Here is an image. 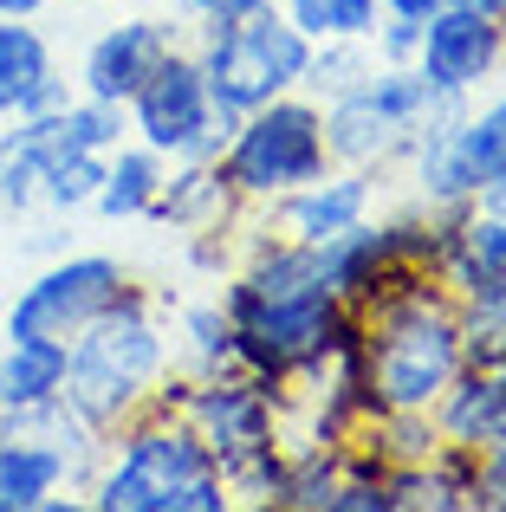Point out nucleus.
I'll return each instance as SVG.
<instances>
[{"label":"nucleus","mask_w":506,"mask_h":512,"mask_svg":"<svg viewBox=\"0 0 506 512\" xmlns=\"http://www.w3.org/2000/svg\"><path fill=\"white\" fill-rule=\"evenodd\" d=\"M169 370V344L156 331L150 305L137 292H117L72 344H65V389L59 396L85 415L91 428H117L137 402H150V389Z\"/></svg>","instance_id":"1"},{"label":"nucleus","mask_w":506,"mask_h":512,"mask_svg":"<svg viewBox=\"0 0 506 512\" xmlns=\"http://www.w3.org/2000/svg\"><path fill=\"white\" fill-rule=\"evenodd\" d=\"M364 370H370L377 409H422L429 415L461 370V312L448 299H435L429 286H409L403 299L383 292L377 325L364 338Z\"/></svg>","instance_id":"2"},{"label":"nucleus","mask_w":506,"mask_h":512,"mask_svg":"<svg viewBox=\"0 0 506 512\" xmlns=\"http://www.w3.org/2000/svg\"><path fill=\"white\" fill-rule=\"evenodd\" d=\"M91 500L104 512H228V474L208 454V441L189 422H150L130 428L111 474L91 480Z\"/></svg>","instance_id":"3"},{"label":"nucleus","mask_w":506,"mask_h":512,"mask_svg":"<svg viewBox=\"0 0 506 512\" xmlns=\"http://www.w3.org/2000/svg\"><path fill=\"white\" fill-rule=\"evenodd\" d=\"M228 325H234V357L253 376H292V370H325L331 350L351 344L357 318L331 286H305V292H253L234 279L228 286Z\"/></svg>","instance_id":"4"},{"label":"nucleus","mask_w":506,"mask_h":512,"mask_svg":"<svg viewBox=\"0 0 506 512\" xmlns=\"http://www.w3.org/2000/svg\"><path fill=\"white\" fill-rule=\"evenodd\" d=\"M195 65H202V85L215 98V111L241 124L247 111H260V104H273V98L305 85L312 39L286 13H273V0H266V7L241 13V20H208Z\"/></svg>","instance_id":"5"},{"label":"nucleus","mask_w":506,"mask_h":512,"mask_svg":"<svg viewBox=\"0 0 506 512\" xmlns=\"http://www.w3.org/2000/svg\"><path fill=\"white\" fill-rule=\"evenodd\" d=\"M98 461V428L65 396L0 415V512H39L59 487H85Z\"/></svg>","instance_id":"6"},{"label":"nucleus","mask_w":506,"mask_h":512,"mask_svg":"<svg viewBox=\"0 0 506 512\" xmlns=\"http://www.w3.org/2000/svg\"><path fill=\"white\" fill-rule=\"evenodd\" d=\"M461 98H442L416 65H370L351 91H338L325 111V150L351 169H370L383 156H403L409 143L422 137L435 111H448Z\"/></svg>","instance_id":"7"},{"label":"nucleus","mask_w":506,"mask_h":512,"mask_svg":"<svg viewBox=\"0 0 506 512\" xmlns=\"http://www.w3.org/2000/svg\"><path fill=\"white\" fill-rule=\"evenodd\" d=\"M221 150H228V163H221L228 188L234 195H260V201L286 195V188H305L331 169L325 111L312 98H292V91L260 104V111H247Z\"/></svg>","instance_id":"8"},{"label":"nucleus","mask_w":506,"mask_h":512,"mask_svg":"<svg viewBox=\"0 0 506 512\" xmlns=\"http://www.w3.org/2000/svg\"><path fill=\"white\" fill-rule=\"evenodd\" d=\"M124 111H130L137 143L163 150L169 163H215L221 143L234 137V117L215 111V98H208V85H202V65H195V52H182V46L156 65L150 85H143Z\"/></svg>","instance_id":"9"},{"label":"nucleus","mask_w":506,"mask_h":512,"mask_svg":"<svg viewBox=\"0 0 506 512\" xmlns=\"http://www.w3.org/2000/svg\"><path fill=\"white\" fill-rule=\"evenodd\" d=\"M124 266L111 253H72V260H52L13 292L7 305V338H39V344H72L104 305L124 292Z\"/></svg>","instance_id":"10"},{"label":"nucleus","mask_w":506,"mask_h":512,"mask_svg":"<svg viewBox=\"0 0 506 512\" xmlns=\"http://www.w3.org/2000/svg\"><path fill=\"white\" fill-rule=\"evenodd\" d=\"M500 52H506V33L494 13H474V7H435L429 20H422V46H416V72L429 78L442 98H468V91H481L487 78L500 72Z\"/></svg>","instance_id":"11"},{"label":"nucleus","mask_w":506,"mask_h":512,"mask_svg":"<svg viewBox=\"0 0 506 512\" xmlns=\"http://www.w3.org/2000/svg\"><path fill=\"white\" fill-rule=\"evenodd\" d=\"M169 52H176V26H163V20H117V26H104V33L85 46V65H78V98L130 104Z\"/></svg>","instance_id":"12"},{"label":"nucleus","mask_w":506,"mask_h":512,"mask_svg":"<svg viewBox=\"0 0 506 512\" xmlns=\"http://www.w3.org/2000/svg\"><path fill=\"white\" fill-rule=\"evenodd\" d=\"M182 422L208 441V454H215L221 467L273 448V396H266L260 383H221V376H215V383L189 389Z\"/></svg>","instance_id":"13"},{"label":"nucleus","mask_w":506,"mask_h":512,"mask_svg":"<svg viewBox=\"0 0 506 512\" xmlns=\"http://www.w3.org/2000/svg\"><path fill=\"white\" fill-rule=\"evenodd\" d=\"M370 214V175L351 169V175H318V182L305 188H286V195H273V227L279 240H299V247H325V240H338L344 227H357Z\"/></svg>","instance_id":"14"},{"label":"nucleus","mask_w":506,"mask_h":512,"mask_svg":"<svg viewBox=\"0 0 506 512\" xmlns=\"http://www.w3.org/2000/svg\"><path fill=\"white\" fill-rule=\"evenodd\" d=\"M65 98L72 91L59 78V59H52L46 33L33 20H0V124L59 111Z\"/></svg>","instance_id":"15"},{"label":"nucleus","mask_w":506,"mask_h":512,"mask_svg":"<svg viewBox=\"0 0 506 512\" xmlns=\"http://www.w3.org/2000/svg\"><path fill=\"white\" fill-rule=\"evenodd\" d=\"M448 273V286L461 292V299H506V221L487 208H455L448 214V234H442V260H435Z\"/></svg>","instance_id":"16"},{"label":"nucleus","mask_w":506,"mask_h":512,"mask_svg":"<svg viewBox=\"0 0 506 512\" xmlns=\"http://www.w3.org/2000/svg\"><path fill=\"white\" fill-rule=\"evenodd\" d=\"M442 428L455 448H494V441H506V357L494 363H461L455 383L442 389Z\"/></svg>","instance_id":"17"},{"label":"nucleus","mask_w":506,"mask_h":512,"mask_svg":"<svg viewBox=\"0 0 506 512\" xmlns=\"http://www.w3.org/2000/svg\"><path fill=\"white\" fill-rule=\"evenodd\" d=\"M163 175H169L163 150H150V143H117V150L104 156V182H98V195H91V208H98L104 221H137V214H150Z\"/></svg>","instance_id":"18"},{"label":"nucleus","mask_w":506,"mask_h":512,"mask_svg":"<svg viewBox=\"0 0 506 512\" xmlns=\"http://www.w3.org/2000/svg\"><path fill=\"white\" fill-rule=\"evenodd\" d=\"M65 389V344H39V338H7L0 344V415L46 402Z\"/></svg>","instance_id":"19"},{"label":"nucleus","mask_w":506,"mask_h":512,"mask_svg":"<svg viewBox=\"0 0 506 512\" xmlns=\"http://www.w3.org/2000/svg\"><path fill=\"white\" fill-rule=\"evenodd\" d=\"M98 182H104V156L65 143L59 111H52V143H46V163H39V201L59 208V214H78V208H91Z\"/></svg>","instance_id":"20"},{"label":"nucleus","mask_w":506,"mask_h":512,"mask_svg":"<svg viewBox=\"0 0 506 512\" xmlns=\"http://www.w3.org/2000/svg\"><path fill=\"white\" fill-rule=\"evenodd\" d=\"M228 175L221 169H208V163H182V175H163V188H156V201H150V214H163L169 227H215L221 214H228Z\"/></svg>","instance_id":"21"},{"label":"nucleus","mask_w":506,"mask_h":512,"mask_svg":"<svg viewBox=\"0 0 506 512\" xmlns=\"http://www.w3.org/2000/svg\"><path fill=\"white\" fill-rule=\"evenodd\" d=\"M279 13L305 39H370L383 20L377 0H279Z\"/></svg>","instance_id":"22"},{"label":"nucleus","mask_w":506,"mask_h":512,"mask_svg":"<svg viewBox=\"0 0 506 512\" xmlns=\"http://www.w3.org/2000/svg\"><path fill=\"white\" fill-rule=\"evenodd\" d=\"M377 65V46L370 39H312V65H305V85L325 91V98H338V91H351L357 78Z\"/></svg>","instance_id":"23"},{"label":"nucleus","mask_w":506,"mask_h":512,"mask_svg":"<svg viewBox=\"0 0 506 512\" xmlns=\"http://www.w3.org/2000/svg\"><path fill=\"white\" fill-rule=\"evenodd\" d=\"M189 344H195V363H202L208 376L228 370V363H241V357H234V325H228V312H221V305L189 312Z\"/></svg>","instance_id":"24"},{"label":"nucleus","mask_w":506,"mask_h":512,"mask_svg":"<svg viewBox=\"0 0 506 512\" xmlns=\"http://www.w3.org/2000/svg\"><path fill=\"white\" fill-rule=\"evenodd\" d=\"M370 46H377L383 65H409V59H416V46H422V26L416 20H377Z\"/></svg>","instance_id":"25"},{"label":"nucleus","mask_w":506,"mask_h":512,"mask_svg":"<svg viewBox=\"0 0 506 512\" xmlns=\"http://www.w3.org/2000/svg\"><path fill=\"white\" fill-rule=\"evenodd\" d=\"M189 20H241V13H253V7H266V0H176Z\"/></svg>","instance_id":"26"},{"label":"nucleus","mask_w":506,"mask_h":512,"mask_svg":"<svg viewBox=\"0 0 506 512\" xmlns=\"http://www.w3.org/2000/svg\"><path fill=\"white\" fill-rule=\"evenodd\" d=\"M474 208H487V214H500V221H506V163L474 188Z\"/></svg>","instance_id":"27"},{"label":"nucleus","mask_w":506,"mask_h":512,"mask_svg":"<svg viewBox=\"0 0 506 512\" xmlns=\"http://www.w3.org/2000/svg\"><path fill=\"white\" fill-rule=\"evenodd\" d=\"M377 7L390 13V20H416V26H422L435 7H448V0H377Z\"/></svg>","instance_id":"28"},{"label":"nucleus","mask_w":506,"mask_h":512,"mask_svg":"<svg viewBox=\"0 0 506 512\" xmlns=\"http://www.w3.org/2000/svg\"><path fill=\"white\" fill-rule=\"evenodd\" d=\"M46 0H0V20H33Z\"/></svg>","instance_id":"29"},{"label":"nucleus","mask_w":506,"mask_h":512,"mask_svg":"<svg viewBox=\"0 0 506 512\" xmlns=\"http://www.w3.org/2000/svg\"><path fill=\"white\" fill-rule=\"evenodd\" d=\"M455 7H474V13H494V20H500V13H506V0H455Z\"/></svg>","instance_id":"30"},{"label":"nucleus","mask_w":506,"mask_h":512,"mask_svg":"<svg viewBox=\"0 0 506 512\" xmlns=\"http://www.w3.org/2000/svg\"><path fill=\"white\" fill-rule=\"evenodd\" d=\"M65 7H98V0H65Z\"/></svg>","instance_id":"31"},{"label":"nucleus","mask_w":506,"mask_h":512,"mask_svg":"<svg viewBox=\"0 0 506 512\" xmlns=\"http://www.w3.org/2000/svg\"><path fill=\"white\" fill-rule=\"evenodd\" d=\"M500 33H506V13H500Z\"/></svg>","instance_id":"32"}]
</instances>
